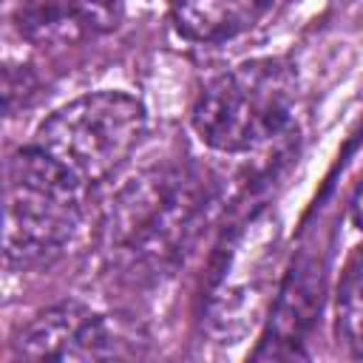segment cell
Here are the masks:
<instances>
[{"label":"cell","mask_w":363,"mask_h":363,"mask_svg":"<svg viewBox=\"0 0 363 363\" xmlns=\"http://www.w3.org/2000/svg\"><path fill=\"white\" fill-rule=\"evenodd\" d=\"M298 79L278 57L247 60L213 77L193 102V128L204 145L221 153H244L267 145L289 122Z\"/></svg>","instance_id":"7a4b0ae2"},{"label":"cell","mask_w":363,"mask_h":363,"mask_svg":"<svg viewBox=\"0 0 363 363\" xmlns=\"http://www.w3.org/2000/svg\"><path fill=\"white\" fill-rule=\"evenodd\" d=\"M145 130L147 116L136 96L94 91L57 108L37 128L34 145L77 182L94 184L113 176L130 159Z\"/></svg>","instance_id":"3957f363"},{"label":"cell","mask_w":363,"mask_h":363,"mask_svg":"<svg viewBox=\"0 0 363 363\" xmlns=\"http://www.w3.org/2000/svg\"><path fill=\"white\" fill-rule=\"evenodd\" d=\"M335 332L349 354L363 357V252H357L337 286L335 298Z\"/></svg>","instance_id":"ba28073f"},{"label":"cell","mask_w":363,"mask_h":363,"mask_svg":"<svg viewBox=\"0 0 363 363\" xmlns=\"http://www.w3.org/2000/svg\"><path fill=\"white\" fill-rule=\"evenodd\" d=\"M122 0H26L20 31L37 43H71L116 26Z\"/></svg>","instance_id":"8992f818"},{"label":"cell","mask_w":363,"mask_h":363,"mask_svg":"<svg viewBox=\"0 0 363 363\" xmlns=\"http://www.w3.org/2000/svg\"><path fill=\"white\" fill-rule=\"evenodd\" d=\"M352 221H354V227L357 230H363V184L354 190V196H352Z\"/></svg>","instance_id":"9c48e42d"},{"label":"cell","mask_w":363,"mask_h":363,"mask_svg":"<svg viewBox=\"0 0 363 363\" xmlns=\"http://www.w3.org/2000/svg\"><path fill=\"white\" fill-rule=\"evenodd\" d=\"M82 218V182L37 145L6 162L3 255L9 267H43L74 238Z\"/></svg>","instance_id":"6da1fadb"},{"label":"cell","mask_w":363,"mask_h":363,"mask_svg":"<svg viewBox=\"0 0 363 363\" xmlns=\"http://www.w3.org/2000/svg\"><path fill=\"white\" fill-rule=\"evenodd\" d=\"M116 204L119 213L111 235L133 255H162L193 216V196L179 176L145 179V184L130 187Z\"/></svg>","instance_id":"277c9868"},{"label":"cell","mask_w":363,"mask_h":363,"mask_svg":"<svg viewBox=\"0 0 363 363\" xmlns=\"http://www.w3.org/2000/svg\"><path fill=\"white\" fill-rule=\"evenodd\" d=\"M275 0H170L173 28L190 43H224L250 31Z\"/></svg>","instance_id":"52a82bcc"},{"label":"cell","mask_w":363,"mask_h":363,"mask_svg":"<svg viewBox=\"0 0 363 363\" xmlns=\"http://www.w3.org/2000/svg\"><path fill=\"white\" fill-rule=\"evenodd\" d=\"M122 329L77 301L40 312L17 340V357L26 360H102L125 354Z\"/></svg>","instance_id":"5b68a950"}]
</instances>
